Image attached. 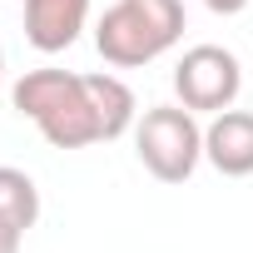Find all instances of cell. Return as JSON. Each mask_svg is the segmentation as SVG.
<instances>
[{"label": "cell", "mask_w": 253, "mask_h": 253, "mask_svg": "<svg viewBox=\"0 0 253 253\" xmlns=\"http://www.w3.org/2000/svg\"><path fill=\"white\" fill-rule=\"evenodd\" d=\"M10 99L55 149L104 144V139H119L134 124V89L114 75L30 70L10 89Z\"/></svg>", "instance_id": "obj_1"}, {"label": "cell", "mask_w": 253, "mask_h": 253, "mask_svg": "<svg viewBox=\"0 0 253 253\" xmlns=\"http://www.w3.org/2000/svg\"><path fill=\"white\" fill-rule=\"evenodd\" d=\"M184 35V0H114L94 25V50L114 70H139Z\"/></svg>", "instance_id": "obj_2"}, {"label": "cell", "mask_w": 253, "mask_h": 253, "mask_svg": "<svg viewBox=\"0 0 253 253\" xmlns=\"http://www.w3.org/2000/svg\"><path fill=\"white\" fill-rule=\"evenodd\" d=\"M134 149H139V164L159 184H184L204 159V129H199L194 109L154 104V109H144L139 129H134Z\"/></svg>", "instance_id": "obj_3"}, {"label": "cell", "mask_w": 253, "mask_h": 253, "mask_svg": "<svg viewBox=\"0 0 253 253\" xmlns=\"http://www.w3.org/2000/svg\"><path fill=\"white\" fill-rule=\"evenodd\" d=\"M238 89H243V70H238V60L223 45H194L174 65V94L194 114H223V109H233Z\"/></svg>", "instance_id": "obj_4"}, {"label": "cell", "mask_w": 253, "mask_h": 253, "mask_svg": "<svg viewBox=\"0 0 253 253\" xmlns=\"http://www.w3.org/2000/svg\"><path fill=\"white\" fill-rule=\"evenodd\" d=\"M84 20H89V0H25V40L40 55L70 50Z\"/></svg>", "instance_id": "obj_5"}, {"label": "cell", "mask_w": 253, "mask_h": 253, "mask_svg": "<svg viewBox=\"0 0 253 253\" xmlns=\"http://www.w3.org/2000/svg\"><path fill=\"white\" fill-rule=\"evenodd\" d=\"M204 159L218 174H228V179H248L253 174V114L248 109L213 114V124L204 129Z\"/></svg>", "instance_id": "obj_6"}, {"label": "cell", "mask_w": 253, "mask_h": 253, "mask_svg": "<svg viewBox=\"0 0 253 253\" xmlns=\"http://www.w3.org/2000/svg\"><path fill=\"white\" fill-rule=\"evenodd\" d=\"M0 213L15 218L25 233L35 228V218H40V189H35V179H30L25 169L0 164Z\"/></svg>", "instance_id": "obj_7"}, {"label": "cell", "mask_w": 253, "mask_h": 253, "mask_svg": "<svg viewBox=\"0 0 253 253\" xmlns=\"http://www.w3.org/2000/svg\"><path fill=\"white\" fill-rule=\"evenodd\" d=\"M20 243H25V228L0 213V253H20Z\"/></svg>", "instance_id": "obj_8"}, {"label": "cell", "mask_w": 253, "mask_h": 253, "mask_svg": "<svg viewBox=\"0 0 253 253\" xmlns=\"http://www.w3.org/2000/svg\"><path fill=\"white\" fill-rule=\"evenodd\" d=\"M0 80H5V50H0Z\"/></svg>", "instance_id": "obj_9"}]
</instances>
